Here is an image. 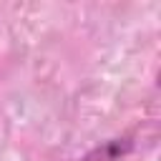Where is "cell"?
<instances>
[{
  "mask_svg": "<svg viewBox=\"0 0 161 161\" xmlns=\"http://www.w3.org/2000/svg\"><path fill=\"white\" fill-rule=\"evenodd\" d=\"M133 148L131 136H121V138H108L101 146H96L91 153H86L80 161H118L121 156H126Z\"/></svg>",
  "mask_w": 161,
  "mask_h": 161,
  "instance_id": "6da1fadb",
  "label": "cell"
}]
</instances>
